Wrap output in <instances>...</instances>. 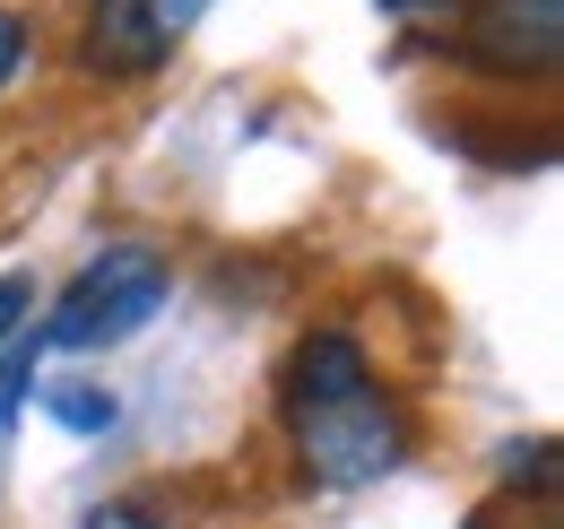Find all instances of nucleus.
<instances>
[{
  "label": "nucleus",
  "mask_w": 564,
  "mask_h": 529,
  "mask_svg": "<svg viewBox=\"0 0 564 529\" xmlns=\"http://www.w3.org/2000/svg\"><path fill=\"white\" fill-rule=\"evenodd\" d=\"M382 9H400V18H425V9H443V0H382Z\"/></svg>",
  "instance_id": "f8f14e48"
},
{
  "label": "nucleus",
  "mask_w": 564,
  "mask_h": 529,
  "mask_svg": "<svg viewBox=\"0 0 564 529\" xmlns=\"http://www.w3.org/2000/svg\"><path fill=\"white\" fill-rule=\"evenodd\" d=\"M148 9H156V18H165V26H174V35H183V26H192V18H200V9H209V0H148Z\"/></svg>",
  "instance_id": "9d476101"
},
{
  "label": "nucleus",
  "mask_w": 564,
  "mask_h": 529,
  "mask_svg": "<svg viewBox=\"0 0 564 529\" xmlns=\"http://www.w3.org/2000/svg\"><path fill=\"white\" fill-rule=\"evenodd\" d=\"M183 35L148 9V0H87V62L105 69V78H148V69H165Z\"/></svg>",
  "instance_id": "20e7f679"
},
{
  "label": "nucleus",
  "mask_w": 564,
  "mask_h": 529,
  "mask_svg": "<svg viewBox=\"0 0 564 529\" xmlns=\"http://www.w3.org/2000/svg\"><path fill=\"white\" fill-rule=\"evenodd\" d=\"M26 374H35V356H9V365H0V417L26 399Z\"/></svg>",
  "instance_id": "1a4fd4ad"
},
{
  "label": "nucleus",
  "mask_w": 564,
  "mask_h": 529,
  "mask_svg": "<svg viewBox=\"0 0 564 529\" xmlns=\"http://www.w3.org/2000/svg\"><path fill=\"white\" fill-rule=\"evenodd\" d=\"M44 417L70 425V434H105V425H113V391H96V382H53V391H44Z\"/></svg>",
  "instance_id": "423d86ee"
},
{
  "label": "nucleus",
  "mask_w": 564,
  "mask_h": 529,
  "mask_svg": "<svg viewBox=\"0 0 564 529\" xmlns=\"http://www.w3.org/2000/svg\"><path fill=\"white\" fill-rule=\"evenodd\" d=\"M18 69H26V18H18V9H0V87H9Z\"/></svg>",
  "instance_id": "6e6552de"
},
{
  "label": "nucleus",
  "mask_w": 564,
  "mask_h": 529,
  "mask_svg": "<svg viewBox=\"0 0 564 529\" xmlns=\"http://www.w3.org/2000/svg\"><path fill=\"white\" fill-rule=\"evenodd\" d=\"M564 44V0H478L469 9V62L503 78H547Z\"/></svg>",
  "instance_id": "7ed1b4c3"
},
{
  "label": "nucleus",
  "mask_w": 564,
  "mask_h": 529,
  "mask_svg": "<svg viewBox=\"0 0 564 529\" xmlns=\"http://www.w3.org/2000/svg\"><path fill=\"white\" fill-rule=\"evenodd\" d=\"M156 304H165V261L148 244H113L62 287V304L44 322V347H113L140 322H156Z\"/></svg>",
  "instance_id": "f257e3e1"
},
{
  "label": "nucleus",
  "mask_w": 564,
  "mask_h": 529,
  "mask_svg": "<svg viewBox=\"0 0 564 529\" xmlns=\"http://www.w3.org/2000/svg\"><path fill=\"white\" fill-rule=\"evenodd\" d=\"M26 313H35V278H0V347L26 331Z\"/></svg>",
  "instance_id": "0eeeda50"
},
{
  "label": "nucleus",
  "mask_w": 564,
  "mask_h": 529,
  "mask_svg": "<svg viewBox=\"0 0 564 529\" xmlns=\"http://www.w3.org/2000/svg\"><path fill=\"white\" fill-rule=\"evenodd\" d=\"M373 382V365H365V347H356L348 331H322L295 347V365H286V417L295 408H322V399H348Z\"/></svg>",
  "instance_id": "39448f33"
},
{
  "label": "nucleus",
  "mask_w": 564,
  "mask_h": 529,
  "mask_svg": "<svg viewBox=\"0 0 564 529\" xmlns=\"http://www.w3.org/2000/svg\"><path fill=\"white\" fill-rule=\"evenodd\" d=\"M87 529H156V521H148V512H131V504H113V512H96Z\"/></svg>",
  "instance_id": "9b49d317"
},
{
  "label": "nucleus",
  "mask_w": 564,
  "mask_h": 529,
  "mask_svg": "<svg viewBox=\"0 0 564 529\" xmlns=\"http://www.w3.org/2000/svg\"><path fill=\"white\" fill-rule=\"evenodd\" d=\"M295 443H304V461L322 486H373L382 468H400L409 452V425H400V408L373 391H348V399H322V408H295Z\"/></svg>",
  "instance_id": "f03ea898"
}]
</instances>
